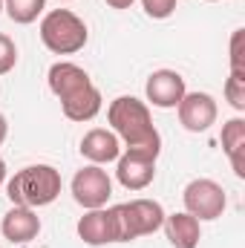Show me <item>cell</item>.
I'll return each mask as SVG.
<instances>
[{"label": "cell", "instance_id": "cell-24", "mask_svg": "<svg viewBox=\"0 0 245 248\" xmlns=\"http://www.w3.org/2000/svg\"><path fill=\"white\" fill-rule=\"evenodd\" d=\"M6 182V162H3V156H0V185Z\"/></svg>", "mask_w": 245, "mask_h": 248}, {"label": "cell", "instance_id": "cell-20", "mask_svg": "<svg viewBox=\"0 0 245 248\" xmlns=\"http://www.w3.org/2000/svg\"><path fill=\"white\" fill-rule=\"evenodd\" d=\"M15 63H17V46H15V41L9 35H0V75L12 72Z\"/></svg>", "mask_w": 245, "mask_h": 248}, {"label": "cell", "instance_id": "cell-4", "mask_svg": "<svg viewBox=\"0 0 245 248\" xmlns=\"http://www.w3.org/2000/svg\"><path fill=\"white\" fill-rule=\"evenodd\" d=\"M113 217L119 228V243H130V240L156 234L168 214L156 199H130L113 208Z\"/></svg>", "mask_w": 245, "mask_h": 248}, {"label": "cell", "instance_id": "cell-16", "mask_svg": "<svg viewBox=\"0 0 245 248\" xmlns=\"http://www.w3.org/2000/svg\"><path fill=\"white\" fill-rule=\"evenodd\" d=\"M222 150L231 159L234 173L243 179L245 176V122L243 119H231L222 124Z\"/></svg>", "mask_w": 245, "mask_h": 248}, {"label": "cell", "instance_id": "cell-15", "mask_svg": "<svg viewBox=\"0 0 245 248\" xmlns=\"http://www.w3.org/2000/svg\"><path fill=\"white\" fill-rule=\"evenodd\" d=\"M162 228H165V234H168V240H170V246H173V248H196V246H199V240H202L199 219H196V217H190L187 211L165 217Z\"/></svg>", "mask_w": 245, "mask_h": 248}, {"label": "cell", "instance_id": "cell-21", "mask_svg": "<svg viewBox=\"0 0 245 248\" xmlns=\"http://www.w3.org/2000/svg\"><path fill=\"white\" fill-rule=\"evenodd\" d=\"M245 29H237L231 35V72H245V52H243Z\"/></svg>", "mask_w": 245, "mask_h": 248}, {"label": "cell", "instance_id": "cell-8", "mask_svg": "<svg viewBox=\"0 0 245 248\" xmlns=\"http://www.w3.org/2000/svg\"><path fill=\"white\" fill-rule=\"evenodd\" d=\"M176 110H179L182 127L190 130V133H205V130H211V127L216 124V116H219L216 101H214L211 93H184L182 101L176 104Z\"/></svg>", "mask_w": 245, "mask_h": 248}, {"label": "cell", "instance_id": "cell-6", "mask_svg": "<svg viewBox=\"0 0 245 248\" xmlns=\"http://www.w3.org/2000/svg\"><path fill=\"white\" fill-rule=\"evenodd\" d=\"M113 196V182L107 176V170H101V165H90V168H81L75 176H72V199L92 211V208H104L107 199Z\"/></svg>", "mask_w": 245, "mask_h": 248}, {"label": "cell", "instance_id": "cell-13", "mask_svg": "<svg viewBox=\"0 0 245 248\" xmlns=\"http://www.w3.org/2000/svg\"><path fill=\"white\" fill-rule=\"evenodd\" d=\"M46 78H49V90H52L61 101L66 95H72V93H78V90H84V87L92 84L90 75H87V69H81L78 63H69V61L52 63Z\"/></svg>", "mask_w": 245, "mask_h": 248}, {"label": "cell", "instance_id": "cell-11", "mask_svg": "<svg viewBox=\"0 0 245 248\" xmlns=\"http://www.w3.org/2000/svg\"><path fill=\"white\" fill-rule=\"evenodd\" d=\"M0 231L9 243H17V246H26L32 243L38 234H41V219L32 208H20L15 205L9 214H3L0 219Z\"/></svg>", "mask_w": 245, "mask_h": 248}, {"label": "cell", "instance_id": "cell-2", "mask_svg": "<svg viewBox=\"0 0 245 248\" xmlns=\"http://www.w3.org/2000/svg\"><path fill=\"white\" fill-rule=\"evenodd\" d=\"M61 173L52 165H29L6 182V196L12 199V205L35 211V208L52 205L61 193Z\"/></svg>", "mask_w": 245, "mask_h": 248}, {"label": "cell", "instance_id": "cell-22", "mask_svg": "<svg viewBox=\"0 0 245 248\" xmlns=\"http://www.w3.org/2000/svg\"><path fill=\"white\" fill-rule=\"evenodd\" d=\"M136 0H107V6H113V9H130Z\"/></svg>", "mask_w": 245, "mask_h": 248}, {"label": "cell", "instance_id": "cell-7", "mask_svg": "<svg viewBox=\"0 0 245 248\" xmlns=\"http://www.w3.org/2000/svg\"><path fill=\"white\" fill-rule=\"evenodd\" d=\"M156 159L159 153H150V150H124L122 156L116 159L119 168H116V176L127 190H144V187L153 182L156 176Z\"/></svg>", "mask_w": 245, "mask_h": 248}, {"label": "cell", "instance_id": "cell-27", "mask_svg": "<svg viewBox=\"0 0 245 248\" xmlns=\"http://www.w3.org/2000/svg\"><path fill=\"white\" fill-rule=\"evenodd\" d=\"M61 3H69V0H61Z\"/></svg>", "mask_w": 245, "mask_h": 248}, {"label": "cell", "instance_id": "cell-23", "mask_svg": "<svg viewBox=\"0 0 245 248\" xmlns=\"http://www.w3.org/2000/svg\"><path fill=\"white\" fill-rule=\"evenodd\" d=\"M6 136H9V124H6V116L0 113V144L6 141Z\"/></svg>", "mask_w": 245, "mask_h": 248}, {"label": "cell", "instance_id": "cell-19", "mask_svg": "<svg viewBox=\"0 0 245 248\" xmlns=\"http://www.w3.org/2000/svg\"><path fill=\"white\" fill-rule=\"evenodd\" d=\"M176 3H179V0H141L144 15L153 17V20H165V17H170V15L176 12Z\"/></svg>", "mask_w": 245, "mask_h": 248}, {"label": "cell", "instance_id": "cell-5", "mask_svg": "<svg viewBox=\"0 0 245 248\" xmlns=\"http://www.w3.org/2000/svg\"><path fill=\"white\" fill-rule=\"evenodd\" d=\"M182 199H184V211L196 219H219L225 205H228L222 185L214 182V179H193L184 187Z\"/></svg>", "mask_w": 245, "mask_h": 248}, {"label": "cell", "instance_id": "cell-3", "mask_svg": "<svg viewBox=\"0 0 245 248\" xmlns=\"http://www.w3.org/2000/svg\"><path fill=\"white\" fill-rule=\"evenodd\" d=\"M87 23L69 12V9H52L41 20V41L55 55H75L87 46Z\"/></svg>", "mask_w": 245, "mask_h": 248}, {"label": "cell", "instance_id": "cell-14", "mask_svg": "<svg viewBox=\"0 0 245 248\" xmlns=\"http://www.w3.org/2000/svg\"><path fill=\"white\" fill-rule=\"evenodd\" d=\"M61 110L69 122H92L101 113V90L95 84H90V87L66 95L61 101Z\"/></svg>", "mask_w": 245, "mask_h": 248}, {"label": "cell", "instance_id": "cell-10", "mask_svg": "<svg viewBox=\"0 0 245 248\" xmlns=\"http://www.w3.org/2000/svg\"><path fill=\"white\" fill-rule=\"evenodd\" d=\"M78 237L87 246H107V243H119V228H116V217L113 208H92L78 219Z\"/></svg>", "mask_w": 245, "mask_h": 248}, {"label": "cell", "instance_id": "cell-17", "mask_svg": "<svg viewBox=\"0 0 245 248\" xmlns=\"http://www.w3.org/2000/svg\"><path fill=\"white\" fill-rule=\"evenodd\" d=\"M44 6L46 0H3V9L6 15L15 20V23H35L38 15H44Z\"/></svg>", "mask_w": 245, "mask_h": 248}, {"label": "cell", "instance_id": "cell-12", "mask_svg": "<svg viewBox=\"0 0 245 248\" xmlns=\"http://www.w3.org/2000/svg\"><path fill=\"white\" fill-rule=\"evenodd\" d=\"M81 156L90 159L92 165H107V162H116L122 156V141L113 130H104V127H92L84 139H81Z\"/></svg>", "mask_w": 245, "mask_h": 248}, {"label": "cell", "instance_id": "cell-1", "mask_svg": "<svg viewBox=\"0 0 245 248\" xmlns=\"http://www.w3.org/2000/svg\"><path fill=\"white\" fill-rule=\"evenodd\" d=\"M107 122L113 127V133L119 136V141H124L130 150L162 153V136L153 127L150 107L138 101L136 95H119L107 107Z\"/></svg>", "mask_w": 245, "mask_h": 248}, {"label": "cell", "instance_id": "cell-9", "mask_svg": "<svg viewBox=\"0 0 245 248\" xmlns=\"http://www.w3.org/2000/svg\"><path fill=\"white\" fill-rule=\"evenodd\" d=\"M144 93H147V101L153 107H162V110H173L182 95L187 93L184 87V78L176 72V69H156L147 84H144Z\"/></svg>", "mask_w": 245, "mask_h": 248}, {"label": "cell", "instance_id": "cell-18", "mask_svg": "<svg viewBox=\"0 0 245 248\" xmlns=\"http://www.w3.org/2000/svg\"><path fill=\"white\" fill-rule=\"evenodd\" d=\"M225 98H228V104L237 113L245 110V72H231L228 75V81H225Z\"/></svg>", "mask_w": 245, "mask_h": 248}, {"label": "cell", "instance_id": "cell-25", "mask_svg": "<svg viewBox=\"0 0 245 248\" xmlns=\"http://www.w3.org/2000/svg\"><path fill=\"white\" fill-rule=\"evenodd\" d=\"M0 12H3V0H0Z\"/></svg>", "mask_w": 245, "mask_h": 248}, {"label": "cell", "instance_id": "cell-26", "mask_svg": "<svg viewBox=\"0 0 245 248\" xmlns=\"http://www.w3.org/2000/svg\"><path fill=\"white\" fill-rule=\"evenodd\" d=\"M208 3H216V0H208Z\"/></svg>", "mask_w": 245, "mask_h": 248}]
</instances>
